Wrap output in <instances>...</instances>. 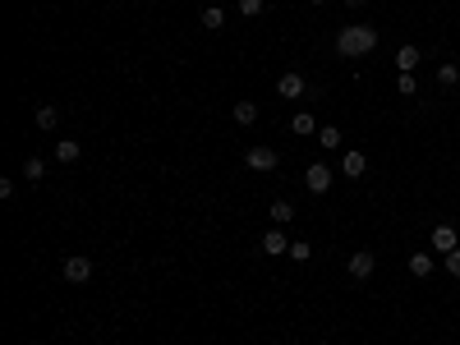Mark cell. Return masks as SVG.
<instances>
[{
    "label": "cell",
    "instance_id": "6da1fadb",
    "mask_svg": "<svg viewBox=\"0 0 460 345\" xmlns=\"http://www.w3.org/2000/svg\"><path fill=\"white\" fill-rule=\"evenodd\" d=\"M336 51L345 60L373 56V51H378V28H368V23H345V28L336 33Z\"/></svg>",
    "mask_w": 460,
    "mask_h": 345
},
{
    "label": "cell",
    "instance_id": "7a4b0ae2",
    "mask_svg": "<svg viewBox=\"0 0 460 345\" xmlns=\"http://www.w3.org/2000/svg\"><path fill=\"white\" fill-rule=\"evenodd\" d=\"M244 166H249V170H263V175H272V170L281 166V156H276V147L258 143V147H249V152H244Z\"/></svg>",
    "mask_w": 460,
    "mask_h": 345
},
{
    "label": "cell",
    "instance_id": "3957f363",
    "mask_svg": "<svg viewBox=\"0 0 460 345\" xmlns=\"http://www.w3.org/2000/svg\"><path fill=\"white\" fill-rule=\"evenodd\" d=\"M331 179H336V170H331L327 161H313V166L304 170V189H308V193H327Z\"/></svg>",
    "mask_w": 460,
    "mask_h": 345
},
{
    "label": "cell",
    "instance_id": "277c9868",
    "mask_svg": "<svg viewBox=\"0 0 460 345\" xmlns=\"http://www.w3.org/2000/svg\"><path fill=\"white\" fill-rule=\"evenodd\" d=\"M345 272H350L354 281H368L373 272H378V258H373V249H359V254H350V263H345Z\"/></svg>",
    "mask_w": 460,
    "mask_h": 345
},
{
    "label": "cell",
    "instance_id": "5b68a950",
    "mask_svg": "<svg viewBox=\"0 0 460 345\" xmlns=\"http://www.w3.org/2000/svg\"><path fill=\"white\" fill-rule=\"evenodd\" d=\"M276 92H281L285 101H299L308 92V83H304V74H295V69H285L281 78H276Z\"/></svg>",
    "mask_w": 460,
    "mask_h": 345
},
{
    "label": "cell",
    "instance_id": "8992f818",
    "mask_svg": "<svg viewBox=\"0 0 460 345\" xmlns=\"http://www.w3.org/2000/svg\"><path fill=\"white\" fill-rule=\"evenodd\" d=\"M60 272H65V281H69V286H83V281L92 277V258L74 254V258H65V267H60Z\"/></svg>",
    "mask_w": 460,
    "mask_h": 345
},
{
    "label": "cell",
    "instance_id": "52a82bcc",
    "mask_svg": "<svg viewBox=\"0 0 460 345\" xmlns=\"http://www.w3.org/2000/svg\"><path fill=\"white\" fill-rule=\"evenodd\" d=\"M258 249H263L267 258H281V254H290V240H285V230H281V226H272V230H267L263 240H258Z\"/></svg>",
    "mask_w": 460,
    "mask_h": 345
},
{
    "label": "cell",
    "instance_id": "ba28073f",
    "mask_svg": "<svg viewBox=\"0 0 460 345\" xmlns=\"http://www.w3.org/2000/svg\"><path fill=\"white\" fill-rule=\"evenodd\" d=\"M340 170H345L350 179H364V175H368V156H364V152H345V156H340Z\"/></svg>",
    "mask_w": 460,
    "mask_h": 345
},
{
    "label": "cell",
    "instance_id": "9c48e42d",
    "mask_svg": "<svg viewBox=\"0 0 460 345\" xmlns=\"http://www.w3.org/2000/svg\"><path fill=\"white\" fill-rule=\"evenodd\" d=\"M419 60H424V51H419V46H401V51H396V69H401V74H415Z\"/></svg>",
    "mask_w": 460,
    "mask_h": 345
},
{
    "label": "cell",
    "instance_id": "30bf717a",
    "mask_svg": "<svg viewBox=\"0 0 460 345\" xmlns=\"http://www.w3.org/2000/svg\"><path fill=\"white\" fill-rule=\"evenodd\" d=\"M78 156H83V147H78L74 138H60V143H55V161H60V166H74Z\"/></svg>",
    "mask_w": 460,
    "mask_h": 345
},
{
    "label": "cell",
    "instance_id": "8fae6325",
    "mask_svg": "<svg viewBox=\"0 0 460 345\" xmlns=\"http://www.w3.org/2000/svg\"><path fill=\"white\" fill-rule=\"evenodd\" d=\"M433 249H438V254L460 249V244H456V230H451V226H433Z\"/></svg>",
    "mask_w": 460,
    "mask_h": 345
},
{
    "label": "cell",
    "instance_id": "7c38bea8",
    "mask_svg": "<svg viewBox=\"0 0 460 345\" xmlns=\"http://www.w3.org/2000/svg\"><path fill=\"white\" fill-rule=\"evenodd\" d=\"M267 216H272V226H290V221H295V207H290L285 198H276L272 207H267Z\"/></svg>",
    "mask_w": 460,
    "mask_h": 345
},
{
    "label": "cell",
    "instance_id": "4fadbf2b",
    "mask_svg": "<svg viewBox=\"0 0 460 345\" xmlns=\"http://www.w3.org/2000/svg\"><path fill=\"white\" fill-rule=\"evenodd\" d=\"M410 277H419V281L433 277V254H415V258H410Z\"/></svg>",
    "mask_w": 460,
    "mask_h": 345
},
{
    "label": "cell",
    "instance_id": "5bb4252c",
    "mask_svg": "<svg viewBox=\"0 0 460 345\" xmlns=\"http://www.w3.org/2000/svg\"><path fill=\"white\" fill-rule=\"evenodd\" d=\"M55 124H60V111H55V106H37V129H42V134H51Z\"/></svg>",
    "mask_w": 460,
    "mask_h": 345
},
{
    "label": "cell",
    "instance_id": "9a60e30c",
    "mask_svg": "<svg viewBox=\"0 0 460 345\" xmlns=\"http://www.w3.org/2000/svg\"><path fill=\"white\" fill-rule=\"evenodd\" d=\"M318 138H322V147H327V152H336V147L345 143V134H340L336 124H322V129H318Z\"/></svg>",
    "mask_w": 460,
    "mask_h": 345
},
{
    "label": "cell",
    "instance_id": "2e32d148",
    "mask_svg": "<svg viewBox=\"0 0 460 345\" xmlns=\"http://www.w3.org/2000/svg\"><path fill=\"white\" fill-rule=\"evenodd\" d=\"M290 129H295V134H318V120H313L308 111H299L295 120H290Z\"/></svg>",
    "mask_w": 460,
    "mask_h": 345
},
{
    "label": "cell",
    "instance_id": "e0dca14e",
    "mask_svg": "<svg viewBox=\"0 0 460 345\" xmlns=\"http://www.w3.org/2000/svg\"><path fill=\"white\" fill-rule=\"evenodd\" d=\"M23 175H28V184H37V179L46 175V161L42 156H28V161H23Z\"/></svg>",
    "mask_w": 460,
    "mask_h": 345
},
{
    "label": "cell",
    "instance_id": "ac0fdd59",
    "mask_svg": "<svg viewBox=\"0 0 460 345\" xmlns=\"http://www.w3.org/2000/svg\"><path fill=\"white\" fill-rule=\"evenodd\" d=\"M230 115H235L240 124H253V120H258V106H253V101H235V111H230Z\"/></svg>",
    "mask_w": 460,
    "mask_h": 345
},
{
    "label": "cell",
    "instance_id": "d6986e66",
    "mask_svg": "<svg viewBox=\"0 0 460 345\" xmlns=\"http://www.w3.org/2000/svg\"><path fill=\"white\" fill-rule=\"evenodd\" d=\"M235 10H240L244 19H258V14L267 10V0H235Z\"/></svg>",
    "mask_w": 460,
    "mask_h": 345
},
{
    "label": "cell",
    "instance_id": "ffe728a7",
    "mask_svg": "<svg viewBox=\"0 0 460 345\" xmlns=\"http://www.w3.org/2000/svg\"><path fill=\"white\" fill-rule=\"evenodd\" d=\"M438 83H442V88H456V83H460V65H438Z\"/></svg>",
    "mask_w": 460,
    "mask_h": 345
},
{
    "label": "cell",
    "instance_id": "44dd1931",
    "mask_svg": "<svg viewBox=\"0 0 460 345\" xmlns=\"http://www.w3.org/2000/svg\"><path fill=\"white\" fill-rule=\"evenodd\" d=\"M221 23H226V10H221V5H208V10H203V28H221Z\"/></svg>",
    "mask_w": 460,
    "mask_h": 345
},
{
    "label": "cell",
    "instance_id": "7402d4cb",
    "mask_svg": "<svg viewBox=\"0 0 460 345\" xmlns=\"http://www.w3.org/2000/svg\"><path fill=\"white\" fill-rule=\"evenodd\" d=\"M396 92H401V97H415V92H419L415 74H396Z\"/></svg>",
    "mask_w": 460,
    "mask_h": 345
},
{
    "label": "cell",
    "instance_id": "603a6c76",
    "mask_svg": "<svg viewBox=\"0 0 460 345\" xmlns=\"http://www.w3.org/2000/svg\"><path fill=\"white\" fill-rule=\"evenodd\" d=\"M290 258H295V263H308V258H313V244H304V240H295V244H290Z\"/></svg>",
    "mask_w": 460,
    "mask_h": 345
},
{
    "label": "cell",
    "instance_id": "cb8c5ba5",
    "mask_svg": "<svg viewBox=\"0 0 460 345\" xmlns=\"http://www.w3.org/2000/svg\"><path fill=\"white\" fill-rule=\"evenodd\" d=\"M447 277L460 281V249H451V254H447Z\"/></svg>",
    "mask_w": 460,
    "mask_h": 345
},
{
    "label": "cell",
    "instance_id": "d4e9b609",
    "mask_svg": "<svg viewBox=\"0 0 460 345\" xmlns=\"http://www.w3.org/2000/svg\"><path fill=\"white\" fill-rule=\"evenodd\" d=\"M345 5H350V10H364V5H368V0H345Z\"/></svg>",
    "mask_w": 460,
    "mask_h": 345
},
{
    "label": "cell",
    "instance_id": "484cf974",
    "mask_svg": "<svg viewBox=\"0 0 460 345\" xmlns=\"http://www.w3.org/2000/svg\"><path fill=\"white\" fill-rule=\"evenodd\" d=\"M308 5H327V0H308Z\"/></svg>",
    "mask_w": 460,
    "mask_h": 345
},
{
    "label": "cell",
    "instance_id": "4316f807",
    "mask_svg": "<svg viewBox=\"0 0 460 345\" xmlns=\"http://www.w3.org/2000/svg\"><path fill=\"white\" fill-rule=\"evenodd\" d=\"M157 345H166V341H157Z\"/></svg>",
    "mask_w": 460,
    "mask_h": 345
}]
</instances>
